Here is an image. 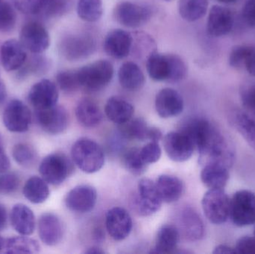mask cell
<instances>
[{
  "mask_svg": "<svg viewBox=\"0 0 255 254\" xmlns=\"http://www.w3.org/2000/svg\"><path fill=\"white\" fill-rule=\"evenodd\" d=\"M10 223L13 229L20 235H31L35 229L34 213L24 204H16L10 212Z\"/></svg>",
  "mask_w": 255,
  "mask_h": 254,
  "instance_id": "24",
  "label": "cell"
},
{
  "mask_svg": "<svg viewBox=\"0 0 255 254\" xmlns=\"http://www.w3.org/2000/svg\"><path fill=\"white\" fill-rule=\"evenodd\" d=\"M39 171L47 183L58 186L73 173V164L64 154H51L42 161Z\"/></svg>",
  "mask_w": 255,
  "mask_h": 254,
  "instance_id": "6",
  "label": "cell"
},
{
  "mask_svg": "<svg viewBox=\"0 0 255 254\" xmlns=\"http://www.w3.org/2000/svg\"><path fill=\"white\" fill-rule=\"evenodd\" d=\"M97 201V190L89 185H81L68 192L66 196L65 204L71 211L87 213L94 208Z\"/></svg>",
  "mask_w": 255,
  "mask_h": 254,
  "instance_id": "15",
  "label": "cell"
},
{
  "mask_svg": "<svg viewBox=\"0 0 255 254\" xmlns=\"http://www.w3.org/2000/svg\"><path fill=\"white\" fill-rule=\"evenodd\" d=\"M169 61V83H178L187 74V67L184 60L175 54H168Z\"/></svg>",
  "mask_w": 255,
  "mask_h": 254,
  "instance_id": "42",
  "label": "cell"
},
{
  "mask_svg": "<svg viewBox=\"0 0 255 254\" xmlns=\"http://www.w3.org/2000/svg\"><path fill=\"white\" fill-rule=\"evenodd\" d=\"M166 1H169V0H166Z\"/></svg>",
  "mask_w": 255,
  "mask_h": 254,
  "instance_id": "62",
  "label": "cell"
},
{
  "mask_svg": "<svg viewBox=\"0 0 255 254\" xmlns=\"http://www.w3.org/2000/svg\"><path fill=\"white\" fill-rule=\"evenodd\" d=\"M76 116L81 125L94 128L101 124L103 114L97 103L90 98H84L76 106Z\"/></svg>",
  "mask_w": 255,
  "mask_h": 254,
  "instance_id": "27",
  "label": "cell"
},
{
  "mask_svg": "<svg viewBox=\"0 0 255 254\" xmlns=\"http://www.w3.org/2000/svg\"><path fill=\"white\" fill-rule=\"evenodd\" d=\"M104 253V251L102 250L101 249L98 247L90 248L88 250L85 252V254H103Z\"/></svg>",
  "mask_w": 255,
  "mask_h": 254,
  "instance_id": "56",
  "label": "cell"
},
{
  "mask_svg": "<svg viewBox=\"0 0 255 254\" xmlns=\"http://www.w3.org/2000/svg\"><path fill=\"white\" fill-rule=\"evenodd\" d=\"M245 67L248 73L255 77V47L250 46L245 61Z\"/></svg>",
  "mask_w": 255,
  "mask_h": 254,
  "instance_id": "51",
  "label": "cell"
},
{
  "mask_svg": "<svg viewBox=\"0 0 255 254\" xmlns=\"http://www.w3.org/2000/svg\"><path fill=\"white\" fill-rule=\"evenodd\" d=\"M13 4L22 13L39 15L41 10L43 0H13Z\"/></svg>",
  "mask_w": 255,
  "mask_h": 254,
  "instance_id": "47",
  "label": "cell"
},
{
  "mask_svg": "<svg viewBox=\"0 0 255 254\" xmlns=\"http://www.w3.org/2000/svg\"><path fill=\"white\" fill-rule=\"evenodd\" d=\"M240 94L244 108L255 117V83L244 85Z\"/></svg>",
  "mask_w": 255,
  "mask_h": 254,
  "instance_id": "44",
  "label": "cell"
},
{
  "mask_svg": "<svg viewBox=\"0 0 255 254\" xmlns=\"http://www.w3.org/2000/svg\"><path fill=\"white\" fill-rule=\"evenodd\" d=\"M97 49V41L91 34L77 33L69 34L59 43L61 55L70 61H82L91 56Z\"/></svg>",
  "mask_w": 255,
  "mask_h": 254,
  "instance_id": "4",
  "label": "cell"
},
{
  "mask_svg": "<svg viewBox=\"0 0 255 254\" xmlns=\"http://www.w3.org/2000/svg\"><path fill=\"white\" fill-rule=\"evenodd\" d=\"M243 18L246 23L255 28V0H247L243 8Z\"/></svg>",
  "mask_w": 255,
  "mask_h": 254,
  "instance_id": "50",
  "label": "cell"
},
{
  "mask_svg": "<svg viewBox=\"0 0 255 254\" xmlns=\"http://www.w3.org/2000/svg\"><path fill=\"white\" fill-rule=\"evenodd\" d=\"M0 194H1V181H0Z\"/></svg>",
  "mask_w": 255,
  "mask_h": 254,
  "instance_id": "60",
  "label": "cell"
},
{
  "mask_svg": "<svg viewBox=\"0 0 255 254\" xmlns=\"http://www.w3.org/2000/svg\"><path fill=\"white\" fill-rule=\"evenodd\" d=\"M249 46H237L232 49L229 56L230 66L236 70L245 67V61L248 52Z\"/></svg>",
  "mask_w": 255,
  "mask_h": 254,
  "instance_id": "46",
  "label": "cell"
},
{
  "mask_svg": "<svg viewBox=\"0 0 255 254\" xmlns=\"http://www.w3.org/2000/svg\"><path fill=\"white\" fill-rule=\"evenodd\" d=\"M6 97H7V90H6L5 85L0 81V106L4 102Z\"/></svg>",
  "mask_w": 255,
  "mask_h": 254,
  "instance_id": "55",
  "label": "cell"
},
{
  "mask_svg": "<svg viewBox=\"0 0 255 254\" xmlns=\"http://www.w3.org/2000/svg\"><path fill=\"white\" fill-rule=\"evenodd\" d=\"M181 227L184 237L190 241H199L205 235L203 221L191 207H187L181 212Z\"/></svg>",
  "mask_w": 255,
  "mask_h": 254,
  "instance_id": "26",
  "label": "cell"
},
{
  "mask_svg": "<svg viewBox=\"0 0 255 254\" xmlns=\"http://www.w3.org/2000/svg\"><path fill=\"white\" fill-rule=\"evenodd\" d=\"M120 85L128 91H137L145 85V79L140 67L132 61H127L121 65L118 72Z\"/></svg>",
  "mask_w": 255,
  "mask_h": 254,
  "instance_id": "25",
  "label": "cell"
},
{
  "mask_svg": "<svg viewBox=\"0 0 255 254\" xmlns=\"http://www.w3.org/2000/svg\"><path fill=\"white\" fill-rule=\"evenodd\" d=\"M0 1H1V0H0Z\"/></svg>",
  "mask_w": 255,
  "mask_h": 254,
  "instance_id": "63",
  "label": "cell"
},
{
  "mask_svg": "<svg viewBox=\"0 0 255 254\" xmlns=\"http://www.w3.org/2000/svg\"><path fill=\"white\" fill-rule=\"evenodd\" d=\"M202 209L207 219L214 225H223L229 219L230 198L224 189H211L202 201Z\"/></svg>",
  "mask_w": 255,
  "mask_h": 254,
  "instance_id": "7",
  "label": "cell"
},
{
  "mask_svg": "<svg viewBox=\"0 0 255 254\" xmlns=\"http://www.w3.org/2000/svg\"><path fill=\"white\" fill-rule=\"evenodd\" d=\"M163 146L169 159L175 162L188 161L196 149L190 137L182 131L168 133L163 139Z\"/></svg>",
  "mask_w": 255,
  "mask_h": 254,
  "instance_id": "11",
  "label": "cell"
},
{
  "mask_svg": "<svg viewBox=\"0 0 255 254\" xmlns=\"http://www.w3.org/2000/svg\"><path fill=\"white\" fill-rule=\"evenodd\" d=\"M71 156L75 165L88 174L97 172L104 166V152L97 142L91 139L78 140L72 147Z\"/></svg>",
  "mask_w": 255,
  "mask_h": 254,
  "instance_id": "2",
  "label": "cell"
},
{
  "mask_svg": "<svg viewBox=\"0 0 255 254\" xmlns=\"http://www.w3.org/2000/svg\"><path fill=\"white\" fill-rule=\"evenodd\" d=\"M229 122L234 128L255 151V119L243 112H234L229 115Z\"/></svg>",
  "mask_w": 255,
  "mask_h": 254,
  "instance_id": "31",
  "label": "cell"
},
{
  "mask_svg": "<svg viewBox=\"0 0 255 254\" xmlns=\"http://www.w3.org/2000/svg\"><path fill=\"white\" fill-rule=\"evenodd\" d=\"M213 253L215 254H237L235 248L229 247L226 245H220L214 249Z\"/></svg>",
  "mask_w": 255,
  "mask_h": 254,
  "instance_id": "53",
  "label": "cell"
},
{
  "mask_svg": "<svg viewBox=\"0 0 255 254\" xmlns=\"http://www.w3.org/2000/svg\"><path fill=\"white\" fill-rule=\"evenodd\" d=\"M155 184L163 202H175L182 196L184 185L182 181L175 176L167 174L160 175L157 179Z\"/></svg>",
  "mask_w": 255,
  "mask_h": 254,
  "instance_id": "28",
  "label": "cell"
},
{
  "mask_svg": "<svg viewBox=\"0 0 255 254\" xmlns=\"http://www.w3.org/2000/svg\"><path fill=\"white\" fill-rule=\"evenodd\" d=\"M40 240L48 246H54L61 241L64 228L61 219L52 213H44L38 220Z\"/></svg>",
  "mask_w": 255,
  "mask_h": 254,
  "instance_id": "21",
  "label": "cell"
},
{
  "mask_svg": "<svg viewBox=\"0 0 255 254\" xmlns=\"http://www.w3.org/2000/svg\"><path fill=\"white\" fill-rule=\"evenodd\" d=\"M148 76L155 82H167L169 78V61L168 54L156 52L151 53L146 59Z\"/></svg>",
  "mask_w": 255,
  "mask_h": 254,
  "instance_id": "32",
  "label": "cell"
},
{
  "mask_svg": "<svg viewBox=\"0 0 255 254\" xmlns=\"http://www.w3.org/2000/svg\"><path fill=\"white\" fill-rule=\"evenodd\" d=\"M74 0H43L40 14L46 18L64 16L73 8Z\"/></svg>",
  "mask_w": 255,
  "mask_h": 254,
  "instance_id": "37",
  "label": "cell"
},
{
  "mask_svg": "<svg viewBox=\"0 0 255 254\" xmlns=\"http://www.w3.org/2000/svg\"><path fill=\"white\" fill-rule=\"evenodd\" d=\"M0 181L1 194L4 195L13 193L19 187V177L13 173H0Z\"/></svg>",
  "mask_w": 255,
  "mask_h": 254,
  "instance_id": "48",
  "label": "cell"
},
{
  "mask_svg": "<svg viewBox=\"0 0 255 254\" xmlns=\"http://www.w3.org/2000/svg\"><path fill=\"white\" fill-rule=\"evenodd\" d=\"M235 249L238 254H255V237L249 236L241 237L238 240Z\"/></svg>",
  "mask_w": 255,
  "mask_h": 254,
  "instance_id": "49",
  "label": "cell"
},
{
  "mask_svg": "<svg viewBox=\"0 0 255 254\" xmlns=\"http://www.w3.org/2000/svg\"><path fill=\"white\" fill-rule=\"evenodd\" d=\"M106 229L115 241H123L131 232L133 222L130 214L122 207H114L106 215Z\"/></svg>",
  "mask_w": 255,
  "mask_h": 254,
  "instance_id": "16",
  "label": "cell"
},
{
  "mask_svg": "<svg viewBox=\"0 0 255 254\" xmlns=\"http://www.w3.org/2000/svg\"><path fill=\"white\" fill-rule=\"evenodd\" d=\"M4 243H5V240L0 236V252L4 249Z\"/></svg>",
  "mask_w": 255,
  "mask_h": 254,
  "instance_id": "58",
  "label": "cell"
},
{
  "mask_svg": "<svg viewBox=\"0 0 255 254\" xmlns=\"http://www.w3.org/2000/svg\"><path fill=\"white\" fill-rule=\"evenodd\" d=\"M139 154L142 161L148 164H154L160 160L161 156V149L157 142H149L139 149Z\"/></svg>",
  "mask_w": 255,
  "mask_h": 254,
  "instance_id": "45",
  "label": "cell"
},
{
  "mask_svg": "<svg viewBox=\"0 0 255 254\" xmlns=\"http://www.w3.org/2000/svg\"><path fill=\"white\" fill-rule=\"evenodd\" d=\"M254 237H255V231H254Z\"/></svg>",
  "mask_w": 255,
  "mask_h": 254,
  "instance_id": "61",
  "label": "cell"
},
{
  "mask_svg": "<svg viewBox=\"0 0 255 254\" xmlns=\"http://www.w3.org/2000/svg\"><path fill=\"white\" fill-rule=\"evenodd\" d=\"M3 123L8 131L22 133L28 131L31 122L29 108L22 101H10L3 112Z\"/></svg>",
  "mask_w": 255,
  "mask_h": 254,
  "instance_id": "13",
  "label": "cell"
},
{
  "mask_svg": "<svg viewBox=\"0 0 255 254\" xmlns=\"http://www.w3.org/2000/svg\"><path fill=\"white\" fill-rule=\"evenodd\" d=\"M234 22L235 18L232 10L223 6L214 5L208 15L207 30L213 37H221L232 31Z\"/></svg>",
  "mask_w": 255,
  "mask_h": 254,
  "instance_id": "20",
  "label": "cell"
},
{
  "mask_svg": "<svg viewBox=\"0 0 255 254\" xmlns=\"http://www.w3.org/2000/svg\"><path fill=\"white\" fill-rule=\"evenodd\" d=\"M180 234L173 225H164L157 231L155 246L151 253L167 254L175 253Z\"/></svg>",
  "mask_w": 255,
  "mask_h": 254,
  "instance_id": "30",
  "label": "cell"
},
{
  "mask_svg": "<svg viewBox=\"0 0 255 254\" xmlns=\"http://www.w3.org/2000/svg\"><path fill=\"white\" fill-rule=\"evenodd\" d=\"M24 196L33 204H41L49 198V189L47 182L37 176L30 177L22 189Z\"/></svg>",
  "mask_w": 255,
  "mask_h": 254,
  "instance_id": "33",
  "label": "cell"
},
{
  "mask_svg": "<svg viewBox=\"0 0 255 254\" xmlns=\"http://www.w3.org/2000/svg\"><path fill=\"white\" fill-rule=\"evenodd\" d=\"M59 93L57 85L50 80L43 79L31 86L28 99L31 105L37 110L56 105Z\"/></svg>",
  "mask_w": 255,
  "mask_h": 254,
  "instance_id": "14",
  "label": "cell"
},
{
  "mask_svg": "<svg viewBox=\"0 0 255 254\" xmlns=\"http://www.w3.org/2000/svg\"><path fill=\"white\" fill-rule=\"evenodd\" d=\"M7 211L5 207L0 204V231H2L7 225Z\"/></svg>",
  "mask_w": 255,
  "mask_h": 254,
  "instance_id": "54",
  "label": "cell"
},
{
  "mask_svg": "<svg viewBox=\"0 0 255 254\" xmlns=\"http://www.w3.org/2000/svg\"><path fill=\"white\" fill-rule=\"evenodd\" d=\"M106 116L112 122L122 125L130 120L134 108L130 102L120 96H112L108 100L105 107Z\"/></svg>",
  "mask_w": 255,
  "mask_h": 254,
  "instance_id": "29",
  "label": "cell"
},
{
  "mask_svg": "<svg viewBox=\"0 0 255 254\" xmlns=\"http://www.w3.org/2000/svg\"><path fill=\"white\" fill-rule=\"evenodd\" d=\"M49 68V62L47 58L39 54H34L28 61L19 69V76L23 79L30 74L40 75L46 73Z\"/></svg>",
  "mask_w": 255,
  "mask_h": 254,
  "instance_id": "38",
  "label": "cell"
},
{
  "mask_svg": "<svg viewBox=\"0 0 255 254\" xmlns=\"http://www.w3.org/2000/svg\"><path fill=\"white\" fill-rule=\"evenodd\" d=\"M81 86L87 90H101L107 86L114 76V66L108 60H100L77 69Z\"/></svg>",
  "mask_w": 255,
  "mask_h": 254,
  "instance_id": "3",
  "label": "cell"
},
{
  "mask_svg": "<svg viewBox=\"0 0 255 254\" xmlns=\"http://www.w3.org/2000/svg\"><path fill=\"white\" fill-rule=\"evenodd\" d=\"M193 142L199 154V164L203 166L210 162L224 164L229 169L235 160L234 146L221 130L205 119L189 121L181 130Z\"/></svg>",
  "mask_w": 255,
  "mask_h": 254,
  "instance_id": "1",
  "label": "cell"
},
{
  "mask_svg": "<svg viewBox=\"0 0 255 254\" xmlns=\"http://www.w3.org/2000/svg\"><path fill=\"white\" fill-rule=\"evenodd\" d=\"M151 16L148 7L130 1L118 3L114 9L117 22L127 28H136L148 22Z\"/></svg>",
  "mask_w": 255,
  "mask_h": 254,
  "instance_id": "9",
  "label": "cell"
},
{
  "mask_svg": "<svg viewBox=\"0 0 255 254\" xmlns=\"http://www.w3.org/2000/svg\"><path fill=\"white\" fill-rule=\"evenodd\" d=\"M13 160L22 167H30L35 163L37 153L35 149L27 143H18L12 149Z\"/></svg>",
  "mask_w": 255,
  "mask_h": 254,
  "instance_id": "41",
  "label": "cell"
},
{
  "mask_svg": "<svg viewBox=\"0 0 255 254\" xmlns=\"http://www.w3.org/2000/svg\"><path fill=\"white\" fill-rule=\"evenodd\" d=\"M3 251L4 253L10 254H36L40 252V246L36 240L22 236L5 240Z\"/></svg>",
  "mask_w": 255,
  "mask_h": 254,
  "instance_id": "35",
  "label": "cell"
},
{
  "mask_svg": "<svg viewBox=\"0 0 255 254\" xmlns=\"http://www.w3.org/2000/svg\"><path fill=\"white\" fill-rule=\"evenodd\" d=\"M162 202L155 183L148 178L141 179L138 183L137 194L133 200L135 211L140 216H151L160 210Z\"/></svg>",
  "mask_w": 255,
  "mask_h": 254,
  "instance_id": "8",
  "label": "cell"
},
{
  "mask_svg": "<svg viewBox=\"0 0 255 254\" xmlns=\"http://www.w3.org/2000/svg\"><path fill=\"white\" fill-rule=\"evenodd\" d=\"M10 161L4 152L2 139L0 135V173L6 172L10 169Z\"/></svg>",
  "mask_w": 255,
  "mask_h": 254,
  "instance_id": "52",
  "label": "cell"
},
{
  "mask_svg": "<svg viewBox=\"0 0 255 254\" xmlns=\"http://www.w3.org/2000/svg\"><path fill=\"white\" fill-rule=\"evenodd\" d=\"M26 49L20 41L10 39L1 45L0 49L1 64L6 71L18 70L27 59Z\"/></svg>",
  "mask_w": 255,
  "mask_h": 254,
  "instance_id": "22",
  "label": "cell"
},
{
  "mask_svg": "<svg viewBox=\"0 0 255 254\" xmlns=\"http://www.w3.org/2000/svg\"><path fill=\"white\" fill-rule=\"evenodd\" d=\"M184 106L182 96L172 88L162 89L156 95V111L160 117L167 119L178 116L182 113Z\"/></svg>",
  "mask_w": 255,
  "mask_h": 254,
  "instance_id": "19",
  "label": "cell"
},
{
  "mask_svg": "<svg viewBox=\"0 0 255 254\" xmlns=\"http://www.w3.org/2000/svg\"><path fill=\"white\" fill-rule=\"evenodd\" d=\"M229 218L239 228L255 223V194L251 191H238L230 199Z\"/></svg>",
  "mask_w": 255,
  "mask_h": 254,
  "instance_id": "5",
  "label": "cell"
},
{
  "mask_svg": "<svg viewBox=\"0 0 255 254\" xmlns=\"http://www.w3.org/2000/svg\"><path fill=\"white\" fill-rule=\"evenodd\" d=\"M36 120L43 131L52 135H58L67 129L69 115L62 106L55 105L49 108L37 110Z\"/></svg>",
  "mask_w": 255,
  "mask_h": 254,
  "instance_id": "12",
  "label": "cell"
},
{
  "mask_svg": "<svg viewBox=\"0 0 255 254\" xmlns=\"http://www.w3.org/2000/svg\"><path fill=\"white\" fill-rule=\"evenodd\" d=\"M208 0H179L178 11L181 17L187 22L199 20L206 14Z\"/></svg>",
  "mask_w": 255,
  "mask_h": 254,
  "instance_id": "34",
  "label": "cell"
},
{
  "mask_svg": "<svg viewBox=\"0 0 255 254\" xmlns=\"http://www.w3.org/2000/svg\"><path fill=\"white\" fill-rule=\"evenodd\" d=\"M120 132L124 138L137 141L157 142L162 138V133L158 128L149 127L142 119H130L120 125Z\"/></svg>",
  "mask_w": 255,
  "mask_h": 254,
  "instance_id": "17",
  "label": "cell"
},
{
  "mask_svg": "<svg viewBox=\"0 0 255 254\" xmlns=\"http://www.w3.org/2000/svg\"><path fill=\"white\" fill-rule=\"evenodd\" d=\"M229 168L221 163L210 162L202 166L201 180L208 189H225L229 182Z\"/></svg>",
  "mask_w": 255,
  "mask_h": 254,
  "instance_id": "23",
  "label": "cell"
},
{
  "mask_svg": "<svg viewBox=\"0 0 255 254\" xmlns=\"http://www.w3.org/2000/svg\"><path fill=\"white\" fill-rule=\"evenodd\" d=\"M16 16L13 7L7 1H0V32H8L14 28Z\"/></svg>",
  "mask_w": 255,
  "mask_h": 254,
  "instance_id": "43",
  "label": "cell"
},
{
  "mask_svg": "<svg viewBox=\"0 0 255 254\" xmlns=\"http://www.w3.org/2000/svg\"><path fill=\"white\" fill-rule=\"evenodd\" d=\"M217 1L221 3H225V4H230V3L235 2L237 0H217Z\"/></svg>",
  "mask_w": 255,
  "mask_h": 254,
  "instance_id": "59",
  "label": "cell"
},
{
  "mask_svg": "<svg viewBox=\"0 0 255 254\" xmlns=\"http://www.w3.org/2000/svg\"><path fill=\"white\" fill-rule=\"evenodd\" d=\"M19 41L26 50L33 54H41L49 48L50 37L46 28L35 21L25 24L19 34Z\"/></svg>",
  "mask_w": 255,
  "mask_h": 254,
  "instance_id": "10",
  "label": "cell"
},
{
  "mask_svg": "<svg viewBox=\"0 0 255 254\" xmlns=\"http://www.w3.org/2000/svg\"><path fill=\"white\" fill-rule=\"evenodd\" d=\"M94 238L97 240V241H101L104 238V234H103V231L100 228H97L94 231Z\"/></svg>",
  "mask_w": 255,
  "mask_h": 254,
  "instance_id": "57",
  "label": "cell"
},
{
  "mask_svg": "<svg viewBox=\"0 0 255 254\" xmlns=\"http://www.w3.org/2000/svg\"><path fill=\"white\" fill-rule=\"evenodd\" d=\"M133 35L125 30H112L104 40L105 52L115 59H124L132 50Z\"/></svg>",
  "mask_w": 255,
  "mask_h": 254,
  "instance_id": "18",
  "label": "cell"
},
{
  "mask_svg": "<svg viewBox=\"0 0 255 254\" xmlns=\"http://www.w3.org/2000/svg\"><path fill=\"white\" fill-rule=\"evenodd\" d=\"M124 164L126 169L134 175H140L145 172L147 169V164L142 161L139 154V149H128L124 155Z\"/></svg>",
  "mask_w": 255,
  "mask_h": 254,
  "instance_id": "40",
  "label": "cell"
},
{
  "mask_svg": "<svg viewBox=\"0 0 255 254\" xmlns=\"http://www.w3.org/2000/svg\"><path fill=\"white\" fill-rule=\"evenodd\" d=\"M58 87L66 93H73L82 88L78 70H67L60 72L56 76Z\"/></svg>",
  "mask_w": 255,
  "mask_h": 254,
  "instance_id": "39",
  "label": "cell"
},
{
  "mask_svg": "<svg viewBox=\"0 0 255 254\" xmlns=\"http://www.w3.org/2000/svg\"><path fill=\"white\" fill-rule=\"evenodd\" d=\"M77 13L85 22H97L103 14V0H79Z\"/></svg>",
  "mask_w": 255,
  "mask_h": 254,
  "instance_id": "36",
  "label": "cell"
}]
</instances>
